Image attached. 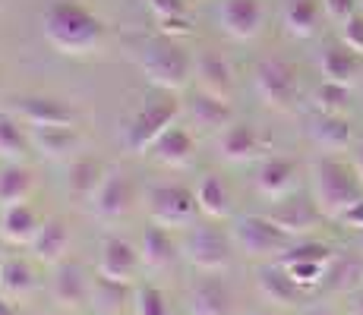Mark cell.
<instances>
[{
  "mask_svg": "<svg viewBox=\"0 0 363 315\" xmlns=\"http://www.w3.org/2000/svg\"><path fill=\"white\" fill-rule=\"evenodd\" d=\"M149 4V10L158 16H180V13H186V0H145Z\"/></svg>",
  "mask_w": 363,
  "mask_h": 315,
  "instance_id": "60d3db41",
  "label": "cell"
},
{
  "mask_svg": "<svg viewBox=\"0 0 363 315\" xmlns=\"http://www.w3.org/2000/svg\"><path fill=\"white\" fill-rule=\"evenodd\" d=\"M351 315H363V293H354L351 297Z\"/></svg>",
  "mask_w": 363,
  "mask_h": 315,
  "instance_id": "f6af8a7d",
  "label": "cell"
},
{
  "mask_svg": "<svg viewBox=\"0 0 363 315\" xmlns=\"http://www.w3.org/2000/svg\"><path fill=\"white\" fill-rule=\"evenodd\" d=\"M338 224L347 227V230H354V234H363V199L354 202V205L338 218Z\"/></svg>",
  "mask_w": 363,
  "mask_h": 315,
  "instance_id": "b9f144b4",
  "label": "cell"
},
{
  "mask_svg": "<svg viewBox=\"0 0 363 315\" xmlns=\"http://www.w3.org/2000/svg\"><path fill=\"white\" fill-rule=\"evenodd\" d=\"M0 246H4V234H0Z\"/></svg>",
  "mask_w": 363,
  "mask_h": 315,
  "instance_id": "c3c4849f",
  "label": "cell"
},
{
  "mask_svg": "<svg viewBox=\"0 0 363 315\" xmlns=\"http://www.w3.org/2000/svg\"><path fill=\"white\" fill-rule=\"evenodd\" d=\"M319 69H323L325 82H338V86H351L360 73V57L347 51L345 45H329L319 54Z\"/></svg>",
  "mask_w": 363,
  "mask_h": 315,
  "instance_id": "83f0119b",
  "label": "cell"
},
{
  "mask_svg": "<svg viewBox=\"0 0 363 315\" xmlns=\"http://www.w3.org/2000/svg\"><path fill=\"white\" fill-rule=\"evenodd\" d=\"M310 180H313V202L323 212V218L338 221L354 202L363 199V183L354 171V164L323 155L313 161L310 167Z\"/></svg>",
  "mask_w": 363,
  "mask_h": 315,
  "instance_id": "7a4b0ae2",
  "label": "cell"
},
{
  "mask_svg": "<svg viewBox=\"0 0 363 315\" xmlns=\"http://www.w3.org/2000/svg\"><path fill=\"white\" fill-rule=\"evenodd\" d=\"M139 258L149 271H164L177 262V243L171 240V234L162 227V224H152L149 230L139 240Z\"/></svg>",
  "mask_w": 363,
  "mask_h": 315,
  "instance_id": "603a6c76",
  "label": "cell"
},
{
  "mask_svg": "<svg viewBox=\"0 0 363 315\" xmlns=\"http://www.w3.org/2000/svg\"><path fill=\"white\" fill-rule=\"evenodd\" d=\"M319 16H323V6L316 0H288L281 10L284 32L294 38H313L319 29Z\"/></svg>",
  "mask_w": 363,
  "mask_h": 315,
  "instance_id": "f1b7e54d",
  "label": "cell"
},
{
  "mask_svg": "<svg viewBox=\"0 0 363 315\" xmlns=\"http://www.w3.org/2000/svg\"><path fill=\"white\" fill-rule=\"evenodd\" d=\"M196 82L202 92H212V95H221V98H231V88H234V69L221 54L215 51H206L199 54L196 60Z\"/></svg>",
  "mask_w": 363,
  "mask_h": 315,
  "instance_id": "cb8c5ba5",
  "label": "cell"
},
{
  "mask_svg": "<svg viewBox=\"0 0 363 315\" xmlns=\"http://www.w3.org/2000/svg\"><path fill=\"white\" fill-rule=\"evenodd\" d=\"M149 155L162 167H184L193 161V155H196V139H193V132L184 130V126H171V130L149 149Z\"/></svg>",
  "mask_w": 363,
  "mask_h": 315,
  "instance_id": "44dd1931",
  "label": "cell"
},
{
  "mask_svg": "<svg viewBox=\"0 0 363 315\" xmlns=\"http://www.w3.org/2000/svg\"><path fill=\"white\" fill-rule=\"evenodd\" d=\"M231 243L250 258H275L278 262L294 240L269 214H240L231 224Z\"/></svg>",
  "mask_w": 363,
  "mask_h": 315,
  "instance_id": "277c9868",
  "label": "cell"
},
{
  "mask_svg": "<svg viewBox=\"0 0 363 315\" xmlns=\"http://www.w3.org/2000/svg\"><path fill=\"white\" fill-rule=\"evenodd\" d=\"M306 136L323 151H347L354 145V130L341 114H313L306 123Z\"/></svg>",
  "mask_w": 363,
  "mask_h": 315,
  "instance_id": "e0dca14e",
  "label": "cell"
},
{
  "mask_svg": "<svg viewBox=\"0 0 363 315\" xmlns=\"http://www.w3.org/2000/svg\"><path fill=\"white\" fill-rule=\"evenodd\" d=\"M265 10L262 0H221L218 6V25L228 38L250 41L262 32Z\"/></svg>",
  "mask_w": 363,
  "mask_h": 315,
  "instance_id": "30bf717a",
  "label": "cell"
},
{
  "mask_svg": "<svg viewBox=\"0 0 363 315\" xmlns=\"http://www.w3.org/2000/svg\"><path fill=\"white\" fill-rule=\"evenodd\" d=\"M41 224L45 221H41L38 214H35V208L26 205V202L0 208V234H4V243H10V246H32Z\"/></svg>",
  "mask_w": 363,
  "mask_h": 315,
  "instance_id": "d6986e66",
  "label": "cell"
},
{
  "mask_svg": "<svg viewBox=\"0 0 363 315\" xmlns=\"http://www.w3.org/2000/svg\"><path fill=\"white\" fill-rule=\"evenodd\" d=\"M13 114L26 126H73L76 123V110L60 101V98H51V95L19 98Z\"/></svg>",
  "mask_w": 363,
  "mask_h": 315,
  "instance_id": "9a60e30c",
  "label": "cell"
},
{
  "mask_svg": "<svg viewBox=\"0 0 363 315\" xmlns=\"http://www.w3.org/2000/svg\"><path fill=\"white\" fill-rule=\"evenodd\" d=\"M256 315H272V312H256Z\"/></svg>",
  "mask_w": 363,
  "mask_h": 315,
  "instance_id": "681fc988",
  "label": "cell"
},
{
  "mask_svg": "<svg viewBox=\"0 0 363 315\" xmlns=\"http://www.w3.org/2000/svg\"><path fill=\"white\" fill-rule=\"evenodd\" d=\"M51 297L54 303H60L64 309H86L92 303V281L86 277V271L73 262H60L54 268V277H51Z\"/></svg>",
  "mask_w": 363,
  "mask_h": 315,
  "instance_id": "5bb4252c",
  "label": "cell"
},
{
  "mask_svg": "<svg viewBox=\"0 0 363 315\" xmlns=\"http://www.w3.org/2000/svg\"><path fill=\"white\" fill-rule=\"evenodd\" d=\"M256 287H259V293L269 299V303H278V306H297L306 293L291 281V275L278 262L262 265V268L256 271Z\"/></svg>",
  "mask_w": 363,
  "mask_h": 315,
  "instance_id": "7402d4cb",
  "label": "cell"
},
{
  "mask_svg": "<svg viewBox=\"0 0 363 315\" xmlns=\"http://www.w3.org/2000/svg\"><path fill=\"white\" fill-rule=\"evenodd\" d=\"M32 186H35V177L29 167L19 164V161H6V164L0 167V208L26 202Z\"/></svg>",
  "mask_w": 363,
  "mask_h": 315,
  "instance_id": "f546056e",
  "label": "cell"
},
{
  "mask_svg": "<svg viewBox=\"0 0 363 315\" xmlns=\"http://www.w3.org/2000/svg\"><path fill=\"white\" fill-rule=\"evenodd\" d=\"M357 10H360L357 0H323V13L338 25L345 23V19H351Z\"/></svg>",
  "mask_w": 363,
  "mask_h": 315,
  "instance_id": "ab89813d",
  "label": "cell"
},
{
  "mask_svg": "<svg viewBox=\"0 0 363 315\" xmlns=\"http://www.w3.org/2000/svg\"><path fill=\"white\" fill-rule=\"evenodd\" d=\"M177 117H180V101L171 92H164L162 98H155L152 104L139 108L136 114L130 117L127 130H123V142H127V149L133 155H145V151L171 130Z\"/></svg>",
  "mask_w": 363,
  "mask_h": 315,
  "instance_id": "5b68a950",
  "label": "cell"
},
{
  "mask_svg": "<svg viewBox=\"0 0 363 315\" xmlns=\"http://www.w3.org/2000/svg\"><path fill=\"white\" fill-rule=\"evenodd\" d=\"M269 218L291 236V240H306L319 230L323 224V212L316 208V202H303V199H281L275 208L269 212Z\"/></svg>",
  "mask_w": 363,
  "mask_h": 315,
  "instance_id": "4fadbf2b",
  "label": "cell"
},
{
  "mask_svg": "<svg viewBox=\"0 0 363 315\" xmlns=\"http://www.w3.org/2000/svg\"><path fill=\"white\" fill-rule=\"evenodd\" d=\"M363 284V256L360 252H351V256H338L329 262V271H325V284L332 293H357V287Z\"/></svg>",
  "mask_w": 363,
  "mask_h": 315,
  "instance_id": "4316f807",
  "label": "cell"
},
{
  "mask_svg": "<svg viewBox=\"0 0 363 315\" xmlns=\"http://www.w3.org/2000/svg\"><path fill=\"white\" fill-rule=\"evenodd\" d=\"M231 236H225L221 230L215 227H199L193 230L190 236H186V258H190V265L202 275H221V271L231 268Z\"/></svg>",
  "mask_w": 363,
  "mask_h": 315,
  "instance_id": "ba28073f",
  "label": "cell"
},
{
  "mask_svg": "<svg viewBox=\"0 0 363 315\" xmlns=\"http://www.w3.org/2000/svg\"><path fill=\"white\" fill-rule=\"evenodd\" d=\"M313 315H332V312H325V309H319V312H313Z\"/></svg>",
  "mask_w": 363,
  "mask_h": 315,
  "instance_id": "7dc6e473",
  "label": "cell"
},
{
  "mask_svg": "<svg viewBox=\"0 0 363 315\" xmlns=\"http://www.w3.org/2000/svg\"><path fill=\"white\" fill-rule=\"evenodd\" d=\"M354 171H357V177H360V183H363V142L357 145V151H354Z\"/></svg>",
  "mask_w": 363,
  "mask_h": 315,
  "instance_id": "7bdbcfd3",
  "label": "cell"
},
{
  "mask_svg": "<svg viewBox=\"0 0 363 315\" xmlns=\"http://www.w3.org/2000/svg\"><path fill=\"white\" fill-rule=\"evenodd\" d=\"M265 151V139L253 123H231L218 136V155L228 164H250Z\"/></svg>",
  "mask_w": 363,
  "mask_h": 315,
  "instance_id": "2e32d148",
  "label": "cell"
},
{
  "mask_svg": "<svg viewBox=\"0 0 363 315\" xmlns=\"http://www.w3.org/2000/svg\"><path fill=\"white\" fill-rule=\"evenodd\" d=\"M0 6H4V0H0Z\"/></svg>",
  "mask_w": 363,
  "mask_h": 315,
  "instance_id": "f907efd6",
  "label": "cell"
},
{
  "mask_svg": "<svg viewBox=\"0 0 363 315\" xmlns=\"http://www.w3.org/2000/svg\"><path fill=\"white\" fill-rule=\"evenodd\" d=\"M228 309H231V293L212 277L190 290V315H228Z\"/></svg>",
  "mask_w": 363,
  "mask_h": 315,
  "instance_id": "1f68e13d",
  "label": "cell"
},
{
  "mask_svg": "<svg viewBox=\"0 0 363 315\" xmlns=\"http://www.w3.org/2000/svg\"><path fill=\"white\" fill-rule=\"evenodd\" d=\"M253 86L256 95L262 98L265 108L278 110V114H288L297 104L300 86H297V73L288 60L278 57H265L253 67Z\"/></svg>",
  "mask_w": 363,
  "mask_h": 315,
  "instance_id": "8992f818",
  "label": "cell"
},
{
  "mask_svg": "<svg viewBox=\"0 0 363 315\" xmlns=\"http://www.w3.org/2000/svg\"><path fill=\"white\" fill-rule=\"evenodd\" d=\"M341 45L347 51H354L357 57H363V10H357L351 19L341 23Z\"/></svg>",
  "mask_w": 363,
  "mask_h": 315,
  "instance_id": "74e56055",
  "label": "cell"
},
{
  "mask_svg": "<svg viewBox=\"0 0 363 315\" xmlns=\"http://www.w3.org/2000/svg\"><path fill=\"white\" fill-rule=\"evenodd\" d=\"M139 268H143V258H139V249L130 240L104 236L99 246V277L114 284H130Z\"/></svg>",
  "mask_w": 363,
  "mask_h": 315,
  "instance_id": "9c48e42d",
  "label": "cell"
},
{
  "mask_svg": "<svg viewBox=\"0 0 363 315\" xmlns=\"http://www.w3.org/2000/svg\"><path fill=\"white\" fill-rule=\"evenodd\" d=\"M69 243H73L69 227L60 218H51V221L41 224L38 236L32 240V252H35V258H38L41 265H54V268H57L60 262H67Z\"/></svg>",
  "mask_w": 363,
  "mask_h": 315,
  "instance_id": "ffe728a7",
  "label": "cell"
},
{
  "mask_svg": "<svg viewBox=\"0 0 363 315\" xmlns=\"http://www.w3.org/2000/svg\"><path fill=\"white\" fill-rule=\"evenodd\" d=\"M32 149L29 126L16 114H0V158L4 161H23Z\"/></svg>",
  "mask_w": 363,
  "mask_h": 315,
  "instance_id": "4dcf8cb0",
  "label": "cell"
},
{
  "mask_svg": "<svg viewBox=\"0 0 363 315\" xmlns=\"http://www.w3.org/2000/svg\"><path fill=\"white\" fill-rule=\"evenodd\" d=\"M158 35H164V38H186V35H193V23L186 13H180V16H158Z\"/></svg>",
  "mask_w": 363,
  "mask_h": 315,
  "instance_id": "f35d334b",
  "label": "cell"
},
{
  "mask_svg": "<svg viewBox=\"0 0 363 315\" xmlns=\"http://www.w3.org/2000/svg\"><path fill=\"white\" fill-rule=\"evenodd\" d=\"M104 177H108V167H104L99 158H79V161H73V167H69L67 189L79 202H92L95 193H99L101 183H104Z\"/></svg>",
  "mask_w": 363,
  "mask_h": 315,
  "instance_id": "484cf974",
  "label": "cell"
},
{
  "mask_svg": "<svg viewBox=\"0 0 363 315\" xmlns=\"http://www.w3.org/2000/svg\"><path fill=\"white\" fill-rule=\"evenodd\" d=\"M133 312L136 315H171V306H167V297L155 284H145L133 293Z\"/></svg>",
  "mask_w": 363,
  "mask_h": 315,
  "instance_id": "8d00e7d4",
  "label": "cell"
},
{
  "mask_svg": "<svg viewBox=\"0 0 363 315\" xmlns=\"http://www.w3.org/2000/svg\"><path fill=\"white\" fill-rule=\"evenodd\" d=\"M199 212L196 193L180 183H162L149 189V214L162 227H186Z\"/></svg>",
  "mask_w": 363,
  "mask_h": 315,
  "instance_id": "52a82bcc",
  "label": "cell"
},
{
  "mask_svg": "<svg viewBox=\"0 0 363 315\" xmlns=\"http://www.w3.org/2000/svg\"><path fill=\"white\" fill-rule=\"evenodd\" d=\"M284 271L291 275L300 290H316V287L325 284V271H329V262H313V258H297V262H278Z\"/></svg>",
  "mask_w": 363,
  "mask_h": 315,
  "instance_id": "e575fe53",
  "label": "cell"
},
{
  "mask_svg": "<svg viewBox=\"0 0 363 315\" xmlns=\"http://www.w3.org/2000/svg\"><path fill=\"white\" fill-rule=\"evenodd\" d=\"M35 287V275L29 268V262L23 258H4L0 262V293H6L10 299L29 297Z\"/></svg>",
  "mask_w": 363,
  "mask_h": 315,
  "instance_id": "836d02e7",
  "label": "cell"
},
{
  "mask_svg": "<svg viewBox=\"0 0 363 315\" xmlns=\"http://www.w3.org/2000/svg\"><path fill=\"white\" fill-rule=\"evenodd\" d=\"M32 149L48 161H64L79 149L82 136L76 126H29Z\"/></svg>",
  "mask_w": 363,
  "mask_h": 315,
  "instance_id": "ac0fdd59",
  "label": "cell"
},
{
  "mask_svg": "<svg viewBox=\"0 0 363 315\" xmlns=\"http://www.w3.org/2000/svg\"><path fill=\"white\" fill-rule=\"evenodd\" d=\"M133 202H136V193H133V180L117 167H108V177H104L101 189L95 193L92 208L95 214L104 221H117V218H127Z\"/></svg>",
  "mask_w": 363,
  "mask_h": 315,
  "instance_id": "8fae6325",
  "label": "cell"
},
{
  "mask_svg": "<svg viewBox=\"0 0 363 315\" xmlns=\"http://www.w3.org/2000/svg\"><path fill=\"white\" fill-rule=\"evenodd\" d=\"M196 202H199V212L208 214V218H228L231 214V189L215 173L202 177V183L196 189Z\"/></svg>",
  "mask_w": 363,
  "mask_h": 315,
  "instance_id": "d6a6232c",
  "label": "cell"
},
{
  "mask_svg": "<svg viewBox=\"0 0 363 315\" xmlns=\"http://www.w3.org/2000/svg\"><path fill=\"white\" fill-rule=\"evenodd\" d=\"M357 249H360V256H363V234H360V240H357Z\"/></svg>",
  "mask_w": 363,
  "mask_h": 315,
  "instance_id": "bcb514c9",
  "label": "cell"
},
{
  "mask_svg": "<svg viewBox=\"0 0 363 315\" xmlns=\"http://www.w3.org/2000/svg\"><path fill=\"white\" fill-rule=\"evenodd\" d=\"M139 67H143L145 79H149L152 86L162 88V92H171V95L184 92V88L190 86V76H193L190 54L180 47V41L164 38V35H158L155 41L145 45Z\"/></svg>",
  "mask_w": 363,
  "mask_h": 315,
  "instance_id": "3957f363",
  "label": "cell"
},
{
  "mask_svg": "<svg viewBox=\"0 0 363 315\" xmlns=\"http://www.w3.org/2000/svg\"><path fill=\"white\" fill-rule=\"evenodd\" d=\"M41 32L57 54L89 57L104 45L108 25L79 0H54L41 16Z\"/></svg>",
  "mask_w": 363,
  "mask_h": 315,
  "instance_id": "6da1fadb",
  "label": "cell"
},
{
  "mask_svg": "<svg viewBox=\"0 0 363 315\" xmlns=\"http://www.w3.org/2000/svg\"><path fill=\"white\" fill-rule=\"evenodd\" d=\"M0 315H16V306H13V299L6 293H0Z\"/></svg>",
  "mask_w": 363,
  "mask_h": 315,
  "instance_id": "ee69618b",
  "label": "cell"
},
{
  "mask_svg": "<svg viewBox=\"0 0 363 315\" xmlns=\"http://www.w3.org/2000/svg\"><path fill=\"white\" fill-rule=\"evenodd\" d=\"M256 193L269 202H281L288 199L291 193L297 189V161L294 158H281V155H272L265 158L259 167H256Z\"/></svg>",
  "mask_w": 363,
  "mask_h": 315,
  "instance_id": "7c38bea8",
  "label": "cell"
},
{
  "mask_svg": "<svg viewBox=\"0 0 363 315\" xmlns=\"http://www.w3.org/2000/svg\"><path fill=\"white\" fill-rule=\"evenodd\" d=\"M190 117L193 123L202 130H228L234 123V108L228 98L212 95V92H196V98L190 101Z\"/></svg>",
  "mask_w": 363,
  "mask_h": 315,
  "instance_id": "d4e9b609",
  "label": "cell"
},
{
  "mask_svg": "<svg viewBox=\"0 0 363 315\" xmlns=\"http://www.w3.org/2000/svg\"><path fill=\"white\" fill-rule=\"evenodd\" d=\"M351 104V86H338V82H323L313 92V108L319 114H345Z\"/></svg>",
  "mask_w": 363,
  "mask_h": 315,
  "instance_id": "d590c367",
  "label": "cell"
}]
</instances>
